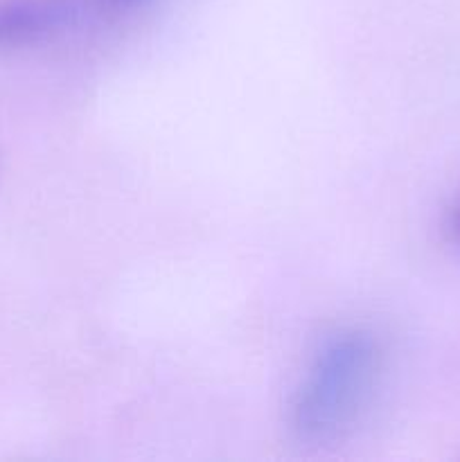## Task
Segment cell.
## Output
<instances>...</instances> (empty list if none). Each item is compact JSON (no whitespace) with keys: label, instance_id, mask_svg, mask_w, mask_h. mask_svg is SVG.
<instances>
[{"label":"cell","instance_id":"7a4b0ae2","mask_svg":"<svg viewBox=\"0 0 460 462\" xmlns=\"http://www.w3.org/2000/svg\"><path fill=\"white\" fill-rule=\"evenodd\" d=\"M152 0H0V45L36 43L84 23L108 21Z\"/></svg>","mask_w":460,"mask_h":462},{"label":"cell","instance_id":"6da1fadb","mask_svg":"<svg viewBox=\"0 0 460 462\" xmlns=\"http://www.w3.org/2000/svg\"><path fill=\"white\" fill-rule=\"evenodd\" d=\"M386 350L363 325L334 329L311 352L287 402V429L302 445L341 440L368 413L382 383Z\"/></svg>","mask_w":460,"mask_h":462},{"label":"cell","instance_id":"3957f363","mask_svg":"<svg viewBox=\"0 0 460 462\" xmlns=\"http://www.w3.org/2000/svg\"><path fill=\"white\" fill-rule=\"evenodd\" d=\"M442 235H445L451 246L460 251V192L455 194V199L446 208L445 219H442Z\"/></svg>","mask_w":460,"mask_h":462}]
</instances>
